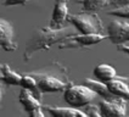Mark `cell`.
I'll list each match as a JSON object with an SVG mask.
<instances>
[{
  "instance_id": "cell-1",
  "label": "cell",
  "mask_w": 129,
  "mask_h": 117,
  "mask_svg": "<svg viewBox=\"0 0 129 117\" xmlns=\"http://www.w3.org/2000/svg\"><path fill=\"white\" fill-rule=\"evenodd\" d=\"M76 34L77 33L68 26H63L61 28H51L50 26L37 28L26 43L23 51V61L28 62L38 51L49 50L52 45H58Z\"/></svg>"
},
{
  "instance_id": "cell-2",
  "label": "cell",
  "mask_w": 129,
  "mask_h": 117,
  "mask_svg": "<svg viewBox=\"0 0 129 117\" xmlns=\"http://www.w3.org/2000/svg\"><path fill=\"white\" fill-rule=\"evenodd\" d=\"M27 74L32 76L37 80L38 88L42 94L63 92L72 83L68 76V70L57 61H54L50 65L42 67L40 70L29 71Z\"/></svg>"
},
{
  "instance_id": "cell-3",
  "label": "cell",
  "mask_w": 129,
  "mask_h": 117,
  "mask_svg": "<svg viewBox=\"0 0 129 117\" xmlns=\"http://www.w3.org/2000/svg\"><path fill=\"white\" fill-rule=\"evenodd\" d=\"M67 21L72 23L80 34H99L104 36V24L95 12H80L68 15Z\"/></svg>"
},
{
  "instance_id": "cell-4",
  "label": "cell",
  "mask_w": 129,
  "mask_h": 117,
  "mask_svg": "<svg viewBox=\"0 0 129 117\" xmlns=\"http://www.w3.org/2000/svg\"><path fill=\"white\" fill-rule=\"evenodd\" d=\"M96 98V94L90 88L86 85H77L72 82L68 87L63 90V99L70 106L77 109V107H84L89 106L91 101Z\"/></svg>"
},
{
  "instance_id": "cell-5",
  "label": "cell",
  "mask_w": 129,
  "mask_h": 117,
  "mask_svg": "<svg viewBox=\"0 0 129 117\" xmlns=\"http://www.w3.org/2000/svg\"><path fill=\"white\" fill-rule=\"evenodd\" d=\"M107 36H99V34H76V36L68 38L62 43L57 45L58 49H76V48H89L96 45L104 39H106Z\"/></svg>"
},
{
  "instance_id": "cell-6",
  "label": "cell",
  "mask_w": 129,
  "mask_h": 117,
  "mask_svg": "<svg viewBox=\"0 0 129 117\" xmlns=\"http://www.w3.org/2000/svg\"><path fill=\"white\" fill-rule=\"evenodd\" d=\"M107 38L115 45H122L129 42V23L125 21L113 20L107 26Z\"/></svg>"
},
{
  "instance_id": "cell-7",
  "label": "cell",
  "mask_w": 129,
  "mask_h": 117,
  "mask_svg": "<svg viewBox=\"0 0 129 117\" xmlns=\"http://www.w3.org/2000/svg\"><path fill=\"white\" fill-rule=\"evenodd\" d=\"M0 49L5 51H15L17 49L14 26L5 18H0Z\"/></svg>"
},
{
  "instance_id": "cell-8",
  "label": "cell",
  "mask_w": 129,
  "mask_h": 117,
  "mask_svg": "<svg viewBox=\"0 0 129 117\" xmlns=\"http://www.w3.org/2000/svg\"><path fill=\"white\" fill-rule=\"evenodd\" d=\"M98 110L102 117H127V102L122 101H107L102 100L98 102Z\"/></svg>"
},
{
  "instance_id": "cell-9",
  "label": "cell",
  "mask_w": 129,
  "mask_h": 117,
  "mask_svg": "<svg viewBox=\"0 0 129 117\" xmlns=\"http://www.w3.org/2000/svg\"><path fill=\"white\" fill-rule=\"evenodd\" d=\"M67 18H68V0H56L49 26L51 28H61L63 27Z\"/></svg>"
},
{
  "instance_id": "cell-10",
  "label": "cell",
  "mask_w": 129,
  "mask_h": 117,
  "mask_svg": "<svg viewBox=\"0 0 129 117\" xmlns=\"http://www.w3.org/2000/svg\"><path fill=\"white\" fill-rule=\"evenodd\" d=\"M84 85H86L88 88H90L96 95L101 96L102 100L115 101V102L124 100V99H121V98L115 96V95L108 90L107 85H106L105 83H102V82H99V80H95V79H90V78H86V79L84 80Z\"/></svg>"
},
{
  "instance_id": "cell-11",
  "label": "cell",
  "mask_w": 129,
  "mask_h": 117,
  "mask_svg": "<svg viewBox=\"0 0 129 117\" xmlns=\"http://www.w3.org/2000/svg\"><path fill=\"white\" fill-rule=\"evenodd\" d=\"M43 109L51 117H89L88 113L74 107H58V106L44 105Z\"/></svg>"
},
{
  "instance_id": "cell-12",
  "label": "cell",
  "mask_w": 129,
  "mask_h": 117,
  "mask_svg": "<svg viewBox=\"0 0 129 117\" xmlns=\"http://www.w3.org/2000/svg\"><path fill=\"white\" fill-rule=\"evenodd\" d=\"M18 101L23 106V110L26 112H28V113L32 112V111H34V110L43 109L42 101L38 100L30 92L26 90V89H21L20 95H18Z\"/></svg>"
},
{
  "instance_id": "cell-13",
  "label": "cell",
  "mask_w": 129,
  "mask_h": 117,
  "mask_svg": "<svg viewBox=\"0 0 129 117\" xmlns=\"http://www.w3.org/2000/svg\"><path fill=\"white\" fill-rule=\"evenodd\" d=\"M22 76L11 70L7 64H0V80L6 85H20Z\"/></svg>"
},
{
  "instance_id": "cell-14",
  "label": "cell",
  "mask_w": 129,
  "mask_h": 117,
  "mask_svg": "<svg viewBox=\"0 0 129 117\" xmlns=\"http://www.w3.org/2000/svg\"><path fill=\"white\" fill-rule=\"evenodd\" d=\"M106 85H107L108 90L115 96L124 99V100H129V85L122 79H119L118 77L106 83Z\"/></svg>"
},
{
  "instance_id": "cell-15",
  "label": "cell",
  "mask_w": 129,
  "mask_h": 117,
  "mask_svg": "<svg viewBox=\"0 0 129 117\" xmlns=\"http://www.w3.org/2000/svg\"><path fill=\"white\" fill-rule=\"evenodd\" d=\"M94 77L96 78V80L99 82H102V83H108L112 79H115L117 77V73H116V70L110 65H106V64H101V65H98L95 68H94Z\"/></svg>"
},
{
  "instance_id": "cell-16",
  "label": "cell",
  "mask_w": 129,
  "mask_h": 117,
  "mask_svg": "<svg viewBox=\"0 0 129 117\" xmlns=\"http://www.w3.org/2000/svg\"><path fill=\"white\" fill-rule=\"evenodd\" d=\"M20 87H22V89H26V90L30 92V93L34 95L38 100H40V101H42L43 94H42V92H40V90H39V88H38L37 80L34 79L32 76H29V74H27V73H24V74L22 76V78H21Z\"/></svg>"
},
{
  "instance_id": "cell-17",
  "label": "cell",
  "mask_w": 129,
  "mask_h": 117,
  "mask_svg": "<svg viewBox=\"0 0 129 117\" xmlns=\"http://www.w3.org/2000/svg\"><path fill=\"white\" fill-rule=\"evenodd\" d=\"M110 1L111 0H83L82 7L85 12H95L98 10L110 6Z\"/></svg>"
},
{
  "instance_id": "cell-18",
  "label": "cell",
  "mask_w": 129,
  "mask_h": 117,
  "mask_svg": "<svg viewBox=\"0 0 129 117\" xmlns=\"http://www.w3.org/2000/svg\"><path fill=\"white\" fill-rule=\"evenodd\" d=\"M107 15L116 16V17H121V18H129V5L122 7H117L107 11Z\"/></svg>"
},
{
  "instance_id": "cell-19",
  "label": "cell",
  "mask_w": 129,
  "mask_h": 117,
  "mask_svg": "<svg viewBox=\"0 0 129 117\" xmlns=\"http://www.w3.org/2000/svg\"><path fill=\"white\" fill-rule=\"evenodd\" d=\"M127 5H129V0H111L110 1V6H112L113 9L127 6Z\"/></svg>"
},
{
  "instance_id": "cell-20",
  "label": "cell",
  "mask_w": 129,
  "mask_h": 117,
  "mask_svg": "<svg viewBox=\"0 0 129 117\" xmlns=\"http://www.w3.org/2000/svg\"><path fill=\"white\" fill-rule=\"evenodd\" d=\"M29 0H5V6H15V5H26Z\"/></svg>"
},
{
  "instance_id": "cell-21",
  "label": "cell",
  "mask_w": 129,
  "mask_h": 117,
  "mask_svg": "<svg viewBox=\"0 0 129 117\" xmlns=\"http://www.w3.org/2000/svg\"><path fill=\"white\" fill-rule=\"evenodd\" d=\"M88 116L89 117H102L99 113L98 106H93V105H89L88 106Z\"/></svg>"
},
{
  "instance_id": "cell-22",
  "label": "cell",
  "mask_w": 129,
  "mask_h": 117,
  "mask_svg": "<svg viewBox=\"0 0 129 117\" xmlns=\"http://www.w3.org/2000/svg\"><path fill=\"white\" fill-rule=\"evenodd\" d=\"M29 117H45L43 112V109H38V110H34V111H32V112H29L28 113Z\"/></svg>"
},
{
  "instance_id": "cell-23",
  "label": "cell",
  "mask_w": 129,
  "mask_h": 117,
  "mask_svg": "<svg viewBox=\"0 0 129 117\" xmlns=\"http://www.w3.org/2000/svg\"><path fill=\"white\" fill-rule=\"evenodd\" d=\"M118 50L124 52V54H127L129 55V46L128 45H125V44H122V45H118Z\"/></svg>"
},
{
  "instance_id": "cell-24",
  "label": "cell",
  "mask_w": 129,
  "mask_h": 117,
  "mask_svg": "<svg viewBox=\"0 0 129 117\" xmlns=\"http://www.w3.org/2000/svg\"><path fill=\"white\" fill-rule=\"evenodd\" d=\"M118 78H119V79H122L123 82H125V83L129 85V76L128 77H118Z\"/></svg>"
},
{
  "instance_id": "cell-25",
  "label": "cell",
  "mask_w": 129,
  "mask_h": 117,
  "mask_svg": "<svg viewBox=\"0 0 129 117\" xmlns=\"http://www.w3.org/2000/svg\"><path fill=\"white\" fill-rule=\"evenodd\" d=\"M1 82V80H0ZM3 88H1V84H0V109H1V100H3Z\"/></svg>"
},
{
  "instance_id": "cell-26",
  "label": "cell",
  "mask_w": 129,
  "mask_h": 117,
  "mask_svg": "<svg viewBox=\"0 0 129 117\" xmlns=\"http://www.w3.org/2000/svg\"><path fill=\"white\" fill-rule=\"evenodd\" d=\"M73 1H76V3H82L83 0H73Z\"/></svg>"
}]
</instances>
